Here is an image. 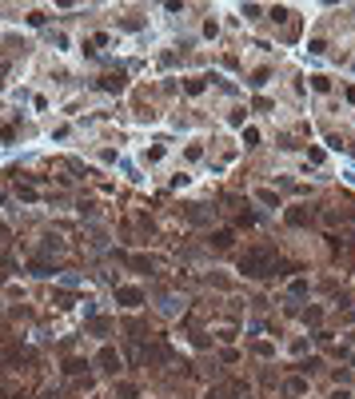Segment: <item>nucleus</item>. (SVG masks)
Returning a JSON list of instances; mask_svg holds the SVG:
<instances>
[{
	"label": "nucleus",
	"mask_w": 355,
	"mask_h": 399,
	"mask_svg": "<svg viewBox=\"0 0 355 399\" xmlns=\"http://www.w3.org/2000/svg\"><path fill=\"white\" fill-rule=\"evenodd\" d=\"M240 272H244L248 280L271 276V272H275V256H271V248H248V252L240 256Z\"/></svg>",
	"instance_id": "1"
},
{
	"label": "nucleus",
	"mask_w": 355,
	"mask_h": 399,
	"mask_svg": "<svg viewBox=\"0 0 355 399\" xmlns=\"http://www.w3.org/2000/svg\"><path fill=\"white\" fill-rule=\"evenodd\" d=\"M116 303H124V307H140V303H144V291H140V287H116Z\"/></svg>",
	"instance_id": "2"
},
{
	"label": "nucleus",
	"mask_w": 355,
	"mask_h": 399,
	"mask_svg": "<svg viewBox=\"0 0 355 399\" xmlns=\"http://www.w3.org/2000/svg\"><path fill=\"white\" fill-rule=\"evenodd\" d=\"M0 363H8V367H16V363H32V351H28V347H8V351H0Z\"/></svg>",
	"instance_id": "3"
},
{
	"label": "nucleus",
	"mask_w": 355,
	"mask_h": 399,
	"mask_svg": "<svg viewBox=\"0 0 355 399\" xmlns=\"http://www.w3.org/2000/svg\"><path fill=\"white\" fill-rule=\"evenodd\" d=\"M96 367H100V371H116V367H120V355H116V347H104L100 355H96Z\"/></svg>",
	"instance_id": "4"
},
{
	"label": "nucleus",
	"mask_w": 355,
	"mask_h": 399,
	"mask_svg": "<svg viewBox=\"0 0 355 399\" xmlns=\"http://www.w3.org/2000/svg\"><path fill=\"white\" fill-rule=\"evenodd\" d=\"M288 224H292V228L311 224V208H288Z\"/></svg>",
	"instance_id": "5"
},
{
	"label": "nucleus",
	"mask_w": 355,
	"mask_h": 399,
	"mask_svg": "<svg viewBox=\"0 0 355 399\" xmlns=\"http://www.w3.org/2000/svg\"><path fill=\"white\" fill-rule=\"evenodd\" d=\"M184 216H188V224H207V220H211V212H207L203 204H192V208H188Z\"/></svg>",
	"instance_id": "6"
},
{
	"label": "nucleus",
	"mask_w": 355,
	"mask_h": 399,
	"mask_svg": "<svg viewBox=\"0 0 355 399\" xmlns=\"http://www.w3.org/2000/svg\"><path fill=\"white\" fill-rule=\"evenodd\" d=\"M232 240H236V235H232V231H228V228H220V231H216V235H211V244H216L220 252H224V248H232Z\"/></svg>",
	"instance_id": "7"
},
{
	"label": "nucleus",
	"mask_w": 355,
	"mask_h": 399,
	"mask_svg": "<svg viewBox=\"0 0 355 399\" xmlns=\"http://www.w3.org/2000/svg\"><path fill=\"white\" fill-rule=\"evenodd\" d=\"M84 367H88V359H68V363H64V375H80Z\"/></svg>",
	"instance_id": "8"
},
{
	"label": "nucleus",
	"mask_w": 355,
	"mask_h": 399,
	"mask_svg": "<svg viewBox=\"0 0 355 399\" xmlns=\"http://www.w3.org/2000/svg\"><path fill=\"white\" fill-rule=\"evenodd\" d=\"M88 332H92V336H104V332H112V324H108V320H100V315H96V320H92V324H88Z\"/></svg>",
	"instance_id": "9"
},
{
	"label": "nucleus",
	"mask_w": 355,
	"mask_h": 399,
	"mask_svg": "<svg viewBox=\"0 0 355 399\" xmlns=\"http://www.w3.org/2000/svg\"><path fill=\"white\" fill-rule=\"evenodd\" d=\"M259 204H267V208H279V196H275L271 188H263V192H259Z\"/></svg>",
	"instance_id": "10"
},
{
	"label": "nucleus",
	"mask_w": 355,
	"mask_h": 399,
	"mask_svg": "<svg viewBox=\"0 0 355 399\" xmlns=\"http://www.w3.org/2000/svg\"><path fill=\"white\" fill-rule=\"evenodd\" d=\"M128 264H132L136 272H152V260H144V256H128Z\"/></svg>",
	"instance_id": "11"
},
{
	"label": "nucleus",
	"mask_w": 355,
	"mask_h": 399,
	"mask_svg": "<svg viewBox=\"0 0 355 399\" xmlns=\"http://www.w3.org/2000/svg\"><path fill=\"white\" fill-rule=\"evenodd\" d=\"M184 92H188V96H200V92H203V80H200V76H192V80L184 84Z\"/></svg>",
	"instance_id": "12"
},
{
	"label": "nucleus",
	"mask_w": 355,
	"mask_h": 399,
	"mask_svg": "<svg viewBox=\"0 0 355 399\" xmlns=\"http://www.w3.org/2000/svg\"><path fill=\"white\" fill-rule=\"evenodd\" d=\"M307 391V379H288V395H304Z\"/></svg>",
	"instance_id": "13"
},
{
	"label": "nucleus",
	"mask_w": 355,
	"mask_h": 399,
	"mask_svg": "<svg viewBox=\"0 0 355 399\" xmlns=\"http://www.w3.org/2000/svg\"><path fill=\"white\" fill-rule=\"evenodd\" d=\"M116 395H120V399H136L140 391H136L132 383H116Z\"/></svg>",
	"instance_id": "14"
},
{
	"label": "nucleus",
	"mask_w": 355,
	"mask_h": 399,
	"mask_svg": "<svg viewBox=\"0 0 355 399\" xmlns=\"http://www.w3.org/2000/svg\"><path fill=\"white\" fill-rule=\"evenodd\" d=\"M104 88H108V92H120V88H124V76H104Z\"/></svg>",
	"instance_id": "15"
},
{
	"label": "nucleus",
	"mask_w": 355,
	"mask_h": 399,
	"mask_svg": "<svg viewBox=\"0 0 355 399\" xmlns=\"http://www.w3.org/2000/svg\"><path fill=\"white\" fill-rule=\"evenodd\" d=\"M52 272H56V268H48L44 260H36V264H32V276H40V280H44V276H52Z\"/></svg>",
	"instance_id": "16"
},
{
	"label": "nucleus",
	"mask_w": 355,
	"mask_h": 399,
	"mask_svg": "<svg viewBox=\"0 0 355 399\" xmlns=\"http://www.w3.org/2000/svg\"><path fill=\"white\" fill-rule=\"evenodd\" d=\"M304 320H307V324H311V328H315V324L323 320V307H307V311H304Z\"/></svg>",
	"instance_id": "17"
},
{
	"label": "nucleus",
	"mask_w": 355,
	"mask_h": 399,
	"mask_svg": "<svg viewBox=\"0 0 355 399\" xmlns=\"http://www.w3.org/2000/svg\"><path fill=\"white\" fill-rule=\"evenodd\" d=\"M311 88H315V92H327L331 80H327V76H311Z\"/></svg>",
	"instance_id": "18"
},
{
	"label": "nucleus",
	"mask_w": 355,
	"mask_h": 399,
	"mask_svg": "<svg viewBox=\"0 0 355 399\" xmlns=\"http://www.w3.org/2000/svg\"><path fill=\"white\" fill-rule=\"evenodd\" d=\"M52 299H56V303H60V307H72V295H68V291H56V295H52Z\"/></svg>",
	"instance_id": "19"
},
{
	"label": "nucleus",
	"mask_w": 355,
	"mask_h": 399,
	"mask_svg": "<svg viewBox=\"0 0 355 399\" xmlns=\"http://www.w3.org/2000/svg\"><path fill=\"white\" fill-rule=\"evenodd\" d=\"M307 291V280H292V295H304Z\"/></svg>",
	"instance_id": "20"
},
{
	"label": "nucleus",
	"mask_w": 355,
	"mask_h": 399,
	"mask_svg": "<svg viewBox=\"0 0 355 399\" xmlns=\"http://www.w3.org/2000/svg\"><path fill=\"white\" fill-rule=\"evenodd\" d=\"M347 104H355V84H351V88H347Z\"/></svg>",
	"instance_id": "21"
},
{
	"label": "nucleus",
	"mask_w": 355,
	"mask_h": 399,
	"mask_svg": "<svg viewBox=\"0 0 355 399\" xmlns=\"http://www.w3.org/2000/svg\"><path fill=\"white\" fill-rule=\"evenodd\" d=\"M331 399H351V395H347V391H335V395H331Z\"/></svg>",
	"instance_id": "22"
},
{
	"label": "nucleus",
	"mask_w": 355,
	"mask_h": 399,
	"mask_svg": "<svg viewBox=\"0 0 355 399\" xmlns=\"http://www.w3.org/2000/svg\"><path fill=\"white\" fill-rule=\"evenodd\" d=\"M44 399H60V395H56V391H48V395H44Z\"/></svg>",
	"instance_id": "23"
},
{
	"label": "nucleus",
	"mask_w": 355,
	"mask_h": 399,
	"mask_svg": "<svg viewBox=\"0 0 355 399\" xmlns=\"http://www.w3.org/2000/svg\"><path fill=\"white\" fill-rule=\"evenodd\" d=\"M0 200H4V196H0Z\"/></svg>",
	"instance_id": "24"
}]
</instances>
